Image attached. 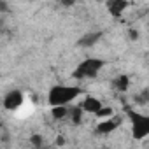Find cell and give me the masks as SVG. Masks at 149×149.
<instances>
[{
    "mask_svg": "<svg viewBox=\"0 0 149 149\" xmlns=\"http://www.w3.org/2000/svg\"><path fill=\"white\" fill-rule=\"evenodd\" d=\"M112 84H114V90L125 93V91L130 88V77L126 76V74H119V76L112 81Z\"/></svg>",
    "mask_w": 149,
    "mask_h": 149,
    "instance_id": "9",
    "label": "cell"
},
{
    "mask_svg": "<svg viewBox=\"0 0 149 149\" xmlns=\"http://www.w3.org/2000/svg\"><path fill=\"white\" fill-rule=\"evenodd\" d=\"M0 9H4V11H7V6H6V4H2V2H0Z\"/></svg>",
    "mask_w": 149,
    "mask_h": 149,
    "instance_id": "16",
    "label": "cell"
},
{
    "mask_svg": "<svg viewBox=\"0 0 149 149\" xmlns=\"http://www.w3.org/2000/svg\"><path fill=\"white\" fill-rule=\"evenodd\" d=\"M100 37H102V32H88L86 35H83L77 40V44L81 47H91V46H95L100 40Z\"/></svg>",
    "mask_w": 149,
    "mask_h": 149,
    "instance_id": "8",
    "label": "cell"
},
{
    "mask_svg": "<svg viewBox=\"0 0 149 149\" xmlns=\"http://www.w3.org/2000/svg\"><path fill=\"white\" fill-rule=\"evenodd\" d=\"M51 116L54 119H65L68 116V107L65 105H56V107H51Z\"/></svg>",
    "mask_w": 149,
    "mask_h": 149,
    "instance_id": "10",
    "label": "cell"
},
{
    "mask_svg": "<svg viewBox=\"0 0 149 149\" xmlns=\"http://www.w3.org/2000/svg\"><path fill=\"white\" fill-rule=\"evenodd\" d=\"M79 95H83V88L79 86H65V84H56L49 90L47 93V102L51 107L56 105H68L70 102H74Z\"/></svg>",
    "mask_w": 149,
    "mask_h": 149,
    "instance_id": "1",
    "label": "cell"
},
{
    "mask_svg": "<svg viewBox=\"0 0 149 149\" xmlns=\"http://www.w3.org/2000/svg\"><path fill=\"white\" fill-rule=\"evenodd\" d=\"M118 125H119V121L114 119V118L104 119V121H100V123L97 125V133H100V135H109V133H112L114 130H118Z\"/></svg>",
    "mask_w": 149,
    "mask_h": 149,
    "instance_id": "6",
    "label": "cell"
},
{
    "mask_svg": "<svg viewBox=\"0 0 149 149\" xmlns=\"http://www.w3.org/2000/svg\"><path fill=\"white\" fill-rule=\"evenodd\" d=\"M68 116H70L74 125H79L83 121V109L81 107H74L72 111H68Z\"/></svg>",
    "mask_w": 149,
    "mask_h": 149,
    "instance_id": "11",
    "label": "cell"
},
{
    "mask_svg": "<svg viewBox=\"0 0 149 149\" xmlns=\"http://www.w3.org/2000/svg\"><path fill=\"white\" fill-rule=\"evenodd\" d=\"M128 6H130V4L126 2V0H111V2H107V9H109V13H111L114 18L121 16V14L126 11Z\"/></svg>",
    "mask_w": 149,
    "mask_h": 149,
    "instance_id": "7",
    "label": "cell"
},
{
    "mask_svg": "<svg viewBox=\"0 0 149 149\" xmlns=\"http://www.w3.org/2000/svg\"><path fill=\"white\" fill-rule=\"evenodd\" d=\"M100 107H102V102H100V98H97V97H91V95H88V97L83 100V104H81V109H83V112H91V114H97V112L100 111Z\"/></svg>",
    "mask_w": 149,
    "mask_h": 149,
    "instance_id": "5",
    "label": "cell"
},
{
    "mask_svg": "<svg viewBox=\"0 0 149 149\" xmlns=\"http://www.w3.org/2000/svg\"><path fill=\"white\" fill-rule=\"evenodd\" d=\"M56 144H58V146H63V144H65V139H63V137L60 135V137L56 139Z\"/></svg>",
    "mask_w": 149,
    "mask_h": 149,
    "instance_id": "15",
    "label": "cell"
},
{
    "mask_svg": "<svg viewBox=\"0 0 149 149\" xmlns=\"http://www.w3.org/2000/svg\"><path fill=\"white\" fill-rule=\"evenodd\" d=\"M130 39H132V40L139 39V32H137V30H130Z\"/></svg>",
    "mask_w": 149,
    "mask_h": 149,
    "instance_id": "14",
    "label": "cell"
},
{
    "mask_svg": "<svg viewBox=\"0 0 149 149\" xmlns=\"http://www.w3.org/2000/svg\"><path fill=\"white\" fill-rule=\"evenodd\" d=\"M23 102H25V95L19 90H11L4 97V109L6 111H16L23 105Z\"/></svg>",
    "mask_w": 149,
    "mask_h": 149,
    "instance_id": "4",
    "label": "cell"
},
{
    "mask_svg": "<svg viewBox=\"0 0 149 149\" xmlns=\"http://www.w3.org/2000/svg\"><path fill=\"white\" fill-rule=\"evenodd\" d=\"M130 121H132V135L135 140H144L149 135V116L142 112L128 111Z\"/></svg>",
    "mask_w": 149,
    "mask_h": 149,
    "instance_id": "3",
    "label": "cell"
},
{
    "mask_svg": "<svg viewBox=\"0 0 149 149\" xmlns=\"http://www.w3.org/2000/svg\"><path fill=\"white\" fill-rule=\"evenodd\" d=\"M95 116L104 118V119H109V118H112V116H114V109H112V107H105V105H102V107H100V111H98Z\"/></svg>",
    "mask_w": 149,
    "mask_h": 149,
    "instance_id": "12",
    "label": "cell"
},
{
    "mask_svg": "<svg viewBox=\"0 0 149 149\" xmlns=\"http://www.w3.org/2000/svg\"><path fill=\"white\" fill-rule=\"evenodd\" d=\"M30 142H32V146L37 147V149L42 147V137H40V135H32V137H30Z\"/></svg>",
    "mask_w": 149,
    "mask_h": 149,
    "instance_id": "13",
    "label": "cell"
},
{
    "mask_svg": "<svg viewBox=\"0 0 149 149\" xmlns=\"http://www.w3.org/2000/svg\"><path fill=\"white\" fill-rule=\"evenodd\" d=\"M104 65H105V61L102 60V58H95V56H91V58H86V60H83L77 67H76V70L72 72V77L74 79H93V77H97L98 74H100V70L104 68Z\"/></svg>",
    "mask_w": 149,
    "mask_h": 149,
    "instance_id": "2",
    "label": "cell"
}]
</instances>
